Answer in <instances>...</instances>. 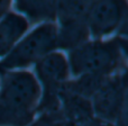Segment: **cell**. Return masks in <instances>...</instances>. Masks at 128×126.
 <instances>
[{"label":"cell","instance_id":"1","mask_svg":"<svg viewBox=\"0 0 128 126\" xmlns=\"http://www.w3.org/2000/svg\"><path fill=\"white\" fill-rule=\"evenodd\" d=\"M65 54L71 78L111 77L127 71V36L89 40Z\"/></svg>","mask_w":128,"mask_h":126},{"label":"cell","instance_id":"3","mask_svg":"<svg viewBox=\"0 0 128 126\" xmlns=\"http://www.w3.org/2000/svg\"><path fill=\"white\" fill-rule=\"evenodd\" d=\"M58 51L55 23L36 25L20 38L12 50L0 60V74L28 70L50 53Z\"/></svg>","mask_w":128,"mask_h":126},{"label":"cell","instance_id":"11","mask_svg":"<svg viewBox=\"0 0 128 126\" xmlns=\"http://www.w3.org/2000/svg\"><path fill=\"white\" fill-rule=\"evenodd\" d=\"M27 126H65L60 114H40Z\"/></svg>","mask_w":128,"mask_h":126},{"label":"cell","instance_id":"5","mask_svg":"<svg viewBox=\"0 0 128 126\" xmlns=\"http://www.w3.org/2000/svg\"><path fill=\"white\" fill-rule=\"evenodd\" d=\"M90 1H58L55 25L58 29V51L66 52L90 40L86 15Z\"/></svg>","mask_w":128,"mask_h":126},{"label":"cell","instance_id":"4","mask_svg":"<svg viewBox=\"0 0 128 126\" xmlns=\"http://www.w3.org/2000/svg\"><path fill=\"white\" fill-rule=\"evenodd\" d=\"M33 68V73L40 88L37 115L60 114V93L65 83L71 79L66 54L61 51H54L43 58Z\"/></svg>","mask_w":128,"mask_h":126},{"label":"cell","instance_id":"2","mask_svg":"<svg viewBox=\"0 0 128 126\" xmlns=\"http://www.w3.org/2000/svg\"><path fill=\"white\" fill-rule=\"evenodd\" d=\"M40 88L29 70L0 74V126H27L37 116Z\"/></svg>","mask_w":128,"mask_h":126},{"label":"cell","instance_id":"6","mask_svg":"<svg viewBox=\"0 0 128 126\" xmlns=\"http://www.w3.org/2000/svg\"><path fill=\"white\" fill-rule=\"evenodd\" d=\"M127 71L107 78L90 98L93 115L116 126L127 124Z\"/></svg>","mask_w":128,"mask_h":126},{"label":"cell","instance_id":"8","mask_svg":"<svg viewBox=\"0 0 128 126\" xmlns=\"http://www.w3.org/2000/svg\"><path fill=\"white\" fill-rule=\"evenodd\" d=\"M60 116L65 126H82L94 118L90 99L64 87L60 93Z\"/></svg>","mask_w":128,"mask_h":126},{"label":"cell","instance_id":"9","mask_svg":"<svg viewBox=\"0 0 128 126\" xmlns=\"http://www.w3.org/2000/svg\"><path fill=\"white\" fill-rule=\"evenodd\" d=\"M58 1L18 0L11 1V9L27 20L30 27L45 23H55Z\"/></svg>","mask_w":128,"mask_h":126},{"label":"cell","instance_id":"10","mask_svg":"<svg viewBox=\"0 0 128 126\" xmlns=\"http://www.w3.org/2000/svg\"><path fill=\"white\" fill-rule=\"evenodd\" d=\"M29 28L27 20L12 9L0 17V60L15 47Z\"/></svg>","mask_w":128,"mask_h":126},{"label":"cell","instance_id":"13","mask_svg":"<svg viewBox=\"0 0 128 126\" xmlns=\"http://www.w3.org/2000/svg\"><path fill=\"white\" fill-rule=\"evenodd\" d=\"M11 9V1H4V0H0V17L4 14H6L8 10Z\"/></svg>","mask_w":128,"mask_h":126},{"label":"cell","instance_id":"7","mask_svg":"<svg viewBox=\"0 0 128 126\" xmlns=\"http://www.w3.org/2000/svg\"><path fill=\"white\" fill-rule=\"evenodd\" d=\"M128 4L124 0H92L86 15L90 40L127 36Z\"/></svg>","mask_w":128,"mask_h":126},{"label":"cell","instance_id":"12","mask_svg":"<svg viewBox=\"0 0 128 126\" xmlns=\"http://www.w3.org/2000/svg\"><path fill=\"white\" fill-rule=\"evenodd\" d=\"M82 126H116L115 124L112 123H109V122H104V120H101V119H98V118H92L90 122L86 123Z\"/></svg>","mask_w":128,"mask_h":126}]
</instances>
